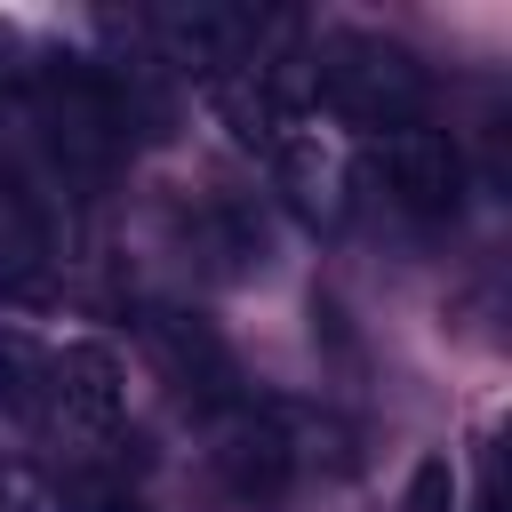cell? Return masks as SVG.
I'll list each match as a JSON object with an SVG mask.
<instances>
[{"instance_id":"2","label":"cell","mask_w":512,"mask_h":512,"mask_svg":"<svg viewBox=\"0 0 512 512\" xmlns=\"http://www.w3.org/2000/svg\"><path fill=\"white\" fill-rule=\"evenodd\" d=\"M368 168L392 192V208H408V216H448L456 192H464V152L440 128H392Z\"/></svg>"},{"instance_id":"10","label":"cell","mask_w":512,"mask_h":512,"mask_svg":"<svg viewBox=\"0 0 512 512\" xmlns=\"http://www.w3.org/2000/svg\"><path fill=\"white\" fill-rule=\"evenodd\" d=\"M8 56H16V40L0 32V88H16V64H8Z\"/></svg>"},{"instance_id":"6","label":"cell","mask_w":512,"mask_h":512,"mask_svg":"<svg viewBox=\"0 0 512 512\" xmlns=\"http://www.w3.org/2000/svg\"><path fill=\"white\" fill-rule=\"evenodd\" d=\"M48 408H64L80 432H112L128 416V384H120L112 344H64V352H48Z\"/></svg>"},{"instance_id":"5","label":"cell","mask_w":512,"mask_h":512,"mask_svg":"<svg viewBox=\"0 0 512 512\" xmlns=\"http://www.w3.org/2000/svg\"><path fill=\"white\" fill-rule=\"evenodd\" d=\"M160 48L168 64L200 72V80H232V64H248V40H256V16L248 8H160Z\"/></svg>"},{"instance_id":"4","label":"cell","mask_w":512,"mask_h":512,"mask_svg":"<svg viewBox=\"0 0 512 512\" xmlns=\"http://www.w3.org/2000/svg\"><path fill=\"white\" fill-rule=\"evenodd\" d=\"M216 472L240 504H280L288 480H296V440L272 408H232L224 432H216Z\"/></svg>"},{"instance_id":"9","label":"cell","mask_w":512,"mask_h":512,"mask_svg":"<svg viewBox=\"0 0 512 512\" xmlns=\"http://www.w3.org/2000/svg\"><path fill=\"white\" fill-rule=\"evenodd\" d=\"M400 512H456V464H448V456H424V464L408 472Z\"/></svg>"},{"instance_id":"11","label":"cell","mask_w":512,"mask_h":512,"mask_svg":"<svg viewBox=\"0 0 512 512\" xmlns=\"http://www.w3.org/2000/svg\"><path fill=\"white\" fill-rule=\"evenodd\" d=\"M96 512H144V504H136V496H120V488H112V496H96Z\"/></svg>"},{"instance_id":"7","label":"cell","mask_w":512,"mask_h":512,"mask_svg":"<svg viewBox=\"0 0 512 512\" xmlns=\"http://www.w3.org/2000/svg\"><path fill=\"white\" fill-rule=\"evenodd\" d=\"M144 336H152V352L168 360V376H176L184 392H200L208 408H232V360H224V344H216L192 312H152Z\"/></svg>"},{"instance_id":"3","label":"cell","mask_w":512,"mask_h":512,"mask_svg":"<svg viewBox=\"0 0 512 512\" xmlns=\"http://www.w3.org/2000/svg\"><path fill=\"white\" fill-rule=\"evenodd\" d=\"M48 296H56V232H48V208L24 192L16 168H0V304L40 312Z\"/></svg>"},{"instance_id":"8","label":"cell","mask_w":512,"mask_h":512,"mask_svg":"<svg viewBox=\"0 0 512 512\" xmlns=\"http://www.w3.org/2000/svg\"><path fill=\"white\" fill-rule=\"evenodd\" d=\"M0 416H48V352H32L24 336H0Z\"/></svg>"},{"instance_id":"1","label":"cell","mask_w":512,"mask_h":512,"mask_svg":"<svg viewBox=\"0 0 512 512\" xmlns=\"http://www.w3.org/2000/svg\"><path fill=\"white\" fill-rule=\"evenodd\" d=\"M312 96L352 128H416L424 72L408 48H392L376 32H328L312 56Z\"/></svg>"}]
</instances>
